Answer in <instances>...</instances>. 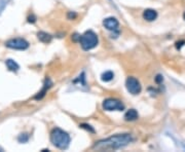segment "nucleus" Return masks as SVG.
I'll return each instance as SVG.
<instances>
[{
  "instance_id": "1",
  "label": "nucleus",
  "mask_w": 185,
  "mask_h": 152,
  "mask_svg": "<svg viewBox=\"0 0 185 152\" xmlns=\"http://www.w3.org/2000/svg\"><path fill=\"white\" fill-rule=\"evenodd\" d=\"M133 141L132 136L130 134L115 135L105 140H101L95 144L94 148L97 150H108V149H118L125 147Z\"/></svg>"
},
{
  "instance_id": "11",
  "label": "nucleus",
  "mask_w": 185,
  "mask_h": 152,
  "mask_svg": "<svg viewBox=\"0 0 185 152\" xmlns=\"http://www.w3.org/2000/svg\"><path fill=\"white\" fill-rule=\"evenodd\" d=\"M5 65H6L7 69H8L9 71L16 72L18 69H20V66H18V63L14 62V61L12 60V59H8V60L5 61Z\"/></svg>"
},
{
  "instance_id": "8",
  "label": "nucleus",
  "mask_w": 185,
  "mask_h": 152,
  "mask_svg": "<svg viewBox=\"0 0 185 152\" xmlns=\"http://www.w3.org/2000/svg\"><path fill=\"white\" fill-rule=\"evenodd\" d=\"M143 18H144V20H146V21H148V22L154 21V20H156V18H157L156 10L151 9V8L145 9L143 12Z\"/></svg>"
},
{
  "instance_id": "4",
  "label": "nucleus",
  "mask_w": 185,
  "mask_h": 152,
  "mask_svg": "<svg viewBox=\"0 0 185 152\" xmlns=\"http://www.w3.org/2000/svg\"><path fill=\"white\" fill-rule=\"evenodd\" d=\"M5 45L8 49H18V51H25L29 47V42L23 38H12L5 42Z\"/></svg>"
},
{
  "instance_id": "16",
  "label": "nucleus",
  "mask_w": 185,
  "mask_h": 152,
  "mask_svg": "<svg viewBox=\"0 0 185 152\" xmlns=\"http://www.w3.org/2000/svg\"><path fill=\"white\" fill-rule=\"evenodd\" d=\"M184 43H185L184 40H181V41H177V42H176V47H177V49H180L181 47L184 45Z\"/></svg>"
},
{
  "instance_id": "15",
  "label": "nucleus",
  "mask_w": 185,
  "mask_h": 152,
  "mask_svg": "<svg viewBox=\"0 0 185 152\" xmlns=\"http://www.w3.org/2000/svg\"><path fill=\"white\" fill-rule=\"evenodd\" d=\"M155 82L156 83H162V81H164V76L160 75V74H157L156 76H155Z\"/></svg>"
},
{
  "instance_id": "3",
  "label": "nucleus",
  "mask_w": 185,
  "mask_h": 152,
  "mask_svg": "<svg viewBox=\"0 0 185 152\" xmlns=\"http://www.w3.org/2000/svg\"><path fill=\"white\" fill-rule=\"evenodd\" d=\"M80 45L84 51H90L98 45V36L94 31H86L80 36Z\"/></svg>"
},
{
  "instance_id": "9",
  "label": "nucleus",
  "mask_w": 185,
  "mask_h": 152,
  "mask_svg": "<svg viewBox=\"0 0 185 152\" xmlns=\"http://www.w3.org/2000/svg\"><path fill=\"white\" fill-rule=\"evenodd\" d=\"M37 37H38V39L40 40L41 42L43 43H49L53 39V36L51 34L46 32H43V31H40V32L37 33Z\"/></svg>"
},
{
  "instance_id": "10",
  "label": "nucleus",
  "mask_w": 185,
  "mask_h": 152,
  "mask_svg": "<svg viewBox=\"0 0 185 152\" xmlns=\"http://www.w3.org/2000/svg\"><path fill=\"white\" fill-rule=\"evenodd\" d=\"M138 117H139L138 112H137L135 109H130V110H127L125 114V120H127V121L136 120Z\"/></svg>"
},
{
  "instance_id": "13",
  "label": "nucleus",
  "mask_w": 185,
  "mask_h": 152,
  "mask_svg": "<svg viewBox=\"0 0 185 152\" xmlns=\"http://www.w3.org/2000/svg\"><path fill=\"white\" fill-rule=\"evenodd\" d=\"M113 77H114V74L112 71H106L101 75V79L103 81H105V82H109V81H111L112 79H113Z\"/></svg>"
},
{
  "instance_id": "12",
  "label": "nucleus",
  "mask_w": 185,
  "mask_h": 152,
  "mask_svg": "<svg viewBox=\"0 0 185 152\" xmlns=\"http://www.w3.org/2000/svg\"><path fill=\"white\" fill-rule=\"evenodd\" d=\"M49 79H46L45 84H44V86H43V88H42V90H41V92H38V94H37L36 97H35V99H36V100H40V99H42V98L44 97V94H45V92H46V90H47V88H51V81H49Z\"/></svg>"
},
{
  "instance_id": "6",
  "label": "nucleus",
  "mask_w": 185,
  "mask_h": 152,
  "mask_svg": "<svg viewBox=\"0 0 185 152\" xmlns=\"http://www.w3.org/2000/svg\"><path fill=\"white\" fill-rule=\"evenodd\" d=\"M125 88H127V92L132 94H138L141 92V84L139 82V80L135 77H129L125 80Z\"/></svg>"
},
{
  "instance_id": "17",
  "label": "nucleus",
  "mask_w": 185,
  "mask_h": 152,
  "mask_svg": "<svg viewBox=\"0 0 185 152\" xmlns=\"http://www.w3.org/2000/svg\"><path fill=\"white\" fill-rule=\"evenodd\" d=\"M76 16H77V14H75V12H68V18H70V20H72V18H75Z\"/></svg>"
},
{
  "instance_id": "5",
  "label": "nucleus",
  "mask_w": 185,
  "mask_h": 152,
  "mask_svg": "<svg viewBox=\"0 0 185 152\" xmlns=\"http://www.w3.org/2000/svg\"><path fill=\"white\" fill-rule=\"evenodd\" d=\"M103 108H104V110L107 111H123L125 109V105L119 100L109 98V99H106L103 102Z\"/></svg>"
},
{
  "instance_id": "14",
  "label": "nucleus",
  "mask_w": 185,
  "mask_h": 152,
  "mask_svg": "<svg viewBox=\"0 0 185 152\" xmlns=\"http://www.w3.org/2000/svg\"><path fill=\"white\" fill-rule=\"evenodd\" d=\"M80 127H82V129H86V131H90V133H95V129H92V127H90V125H86V123H83V125H80Z\"/></svg>"
},
{
  "instance_id": "18",
  "label": "nucleus",
  "mask_w": 185,
  "mask_h": 152,
  "mask_svg": "<svg viewBox=\"0 0 185 152\" xmlns=\"http://www.w3.org/2000/svg\"><path fill=\"white\" fill-rule=\"evenodd\" d=\"M35 21H36V18H35L33 14L28 18V22H29V23H35Z\"/></svg>"
},
{
  "instance_id": "19",
  "label": "nucleus",
  "mask_w": 185,
  "mask_h": 152,
  "mask_svg": "<svg viewBox=\"0 0 185 152\" xmlns=\"http://www.w3.org/2000/svg\"><path fill=\"white\" fill-rule=\"evenodd\" d=\"M183 18H184V21H185V12L183 14Z\"/></svg>"
},
{
  "instance_id": "2",
  "label": "nucleus",
  "mask_w": 185,
  "mask_h": 152,
  "mask_svg": "<svg viewBox=\"0 0 185 152\" xmlns=\"http://www.w3.org/2000/svg\"><path fill=\"white\" fill-rule=\"evenodd\" d=\"M51 142L59 149H67L70 144V136L63 129L56 127L51 133Z\"/></svg>"
},
{
  "instance_id": "7",
  "label": "nucleus",
  "mask_w": 185,
  "mask_h": 152,
  "mask_svg": "<svg viewBox=\"0 0 185 152\" xmlns=\"http://www.w3.org/2000/svg\"><path fill=\"white\" fill-rule=\"evenodd\" d=\"M103 25H104V27L106 28L107 30L115 31V30H117L118 26H119V23H118V21L115 18H113V16H109V18H105L104 21H103Z\"/></svg>"
}]
</instances>
